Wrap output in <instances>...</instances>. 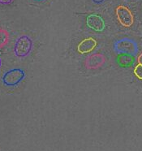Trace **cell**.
<instances>
[{
  "instance_id": "obj_14",
  "label": "cell",
  "mask_w": 142,
  "mask_h": 151,
  "mask_svg": "<svg viewBox=\"0 0 142 151\" xmlns=\"http://www.w3.org/2000/svg\"><path fill=\"white\" fill-rule=\"evenodd\" d=\"M2 63H3V62H2V59H1V58H0V68L2 67Z\"/></svg>"
},
{
  "instance_id": "obj_10",
  "label": "cell",
  "mask_w": 142,
  "mask_h": 151,
  "mask_svg": "<svg viewBox=\"0 0 142 151\" xmlns=\"http://www.w3.org/2000/svg\"><path fill=\"white\" fill-rule=\"evenodd\" d=\"M133 72L135 76L139 80H142V65L141 64H137L135 68L133 70Z\"/></svg>"
},
{
  "instance_id": "obj_6",
  "label": "cell",
  "mask_w": 142,
  "mask_h": 151,
  "mask_svg": "<svg viewBox=\"0 0 142 151\" xmlns=\"http://www.w3.org/2000/svg\"><path fill=\"white\" fill-rule=\"evenodd\" d=\"M105 62V56L101 54H93L86 58L85 64L88 69H98L104 65Z\"/></svg>"
},
{
  "instance_id": "obj_13",
  "label": "cell",
  "mask_w": 142,
  "mask_h": 151,
  "mask_svg": "<svg viewBox=\"0 0 142 151\" xmlns=\"http://www.w3.org/2000/svg\"><path fill=\"white\" fill-rule=\"evenodd\" d=\"M92 1L94 3V4H102V3H103L105 0H92Z\"/></svg>"
},
{
  "instance_id": "obj_7",
  "label": "cell",
  "mask_w": 142,
  "mask_h": 151,
  "mask_svg": "<svg viewBox=\"0 0 142 151\" xmlns=\"http://www.w3.org/2000/svg\"><path fill=\"white\" fill-rule=\"evenodd\" d=\"M98 45L96 39L93 37H88L85 39L82 40L77 46V51L80 54H87V53L92 52L95 49Z\"/></svg>"
},
{
  "instance_id": "obj_9",
  "label": "cell",
  "mask_w": 142,
  "mask_h": 151,
  "mask_svg": "<svg viewBox=\"0 0 142 151\" xmlns=\"http://www.w3.org/2000/svg\"><path fill=\"white\" fill-rule=\"evenodd\" d=\"M9 42V33L7 30L0 29V50L7 45Z\"/></svg>"
},
{
  "instance_id": "obj_1",
  "label": "cell",
  "mask_w": 142,
  "mask_h": 151,
  "mask_svg": "<svg viewBox=\"0 0 142 151\" xmlns=\"http://www.w3.org/2000/svg\"><path fill=\"white\" fill-rule=\"evenodd\" d=\"M114 50L118 54H125L135 56L138 53V45L135 40L123 37L114 43Z\"/></svg>"
},
{
  "instance_id": "obj_2",
  "label": "cell",
  "mask_w": 142,
  "mask_h": 151,
  "mask_svg": "<svg viewBox=\"0 0 142 151\" xmlns=\"http://www.w3.org/2000/svg\"><path fill=\"white\" fill-rule=\"evenodd\" d=\"M26 77V73L22 68H12L8 70L2 76V82L5 86L14 87L22 82Z\"/></svg>"
},
{
  "instance_id": "obj_12",
  "label": "cell",
  "mask_w": 142,
  "mask_h": 151,
  "mask_svg": "<svg viewBox=\"0 0 142 151\" xmlns=\"http://www.w3.org/2000/svg\"><path fill=\"white\" fill-rule=\"evenodd\" d=\"M137 61H138L139 64H141L142 65V53L139 55L138 59H137Z\"/></svg>"
},
{
  "instance_id": "obj_3",
  "label": "cell",
  "mask_w": 142,
  "mask_h": 151,
  "mask_svg": "<svg viewBox=\"0 0 142 151\" xmlns=\"http://www.w3.org/2000/svg\"><path fill=\"white\" fill-rule=\"evenodd\" d=\"M33 40L27 35L19 37L14 46V53L18 58H25L33 50Z\"/></svg>"
},
{
  "instance_id": "obj_11",
  "label": "cell",
  "mask_w": 142,
  "mask_h": 151,
  "mask_svg": "<svg viewBox=\"0 0 142 151\" xmlns=\"http://www.w3.org/2000/svg\"><path fill=\"white\" fill-rule=\"evenodd\" d=\"M12 2H13V0H0V4L8 5V4H11Z\"/></svg>"
},
{
  "instance_id": "obj_8",
  "label": "cell",
  "mask_w": 142,
  "mask_h": 151,
  "mask_svg": "<svg viewBox=\"0 0 142 151\" xmlns=\"http://www.w3.org/2000/svg\"><path fill=\"white\" fill-rule=\"evenodd\" d=\"M136 59L134 55H125V54H119L117 58V62L121 68H132L135 63Z\"/></svg>"
},
{
  "instance_id": "obj_15",
  "label": "cell",
  "mask_w": 142,
  "mask_h": 151,
  "mask_svg": "<svg viewBox=\"0 0 142 151\" xmlns=\"http://www.w3.org/2000/svg\"><path fill=\"white\" fill-rule=\"evenodd\" d=\"M35 1H38V2H40V1H45V0H35Z\"/></svg>"
},
{
  "instance_id": "obj_5",
  "label": "cell",
  "mask_w": 142,
  "mask_h": 151,
  "mask_svg": "<svg viewBox=\"0 0 142 151\" xmlns=\"http://www.w3.org/2000/svg\"><path fill=\"white\" fill-rule=\"evenodd\" d=\"M86 24L89 29L96 32H103L106 29V23L103 18L98 14H90L86 18Z\"/></svg>"
},
{
  "instance_id": "obj_4",
  "label": "cell",
  "mask_w": 142,
  "mask_h": 151,
  "mask_svg": "<svg viewBox=\"0 0 142 151\" xmlns=\"http://www.w3.org/2000/svg\"><path fill=\"white\" fill-rule=\"evenodd\" d=\"M115 14L119 22L126 28L131 27L134 23L133 14L128 7L119 5L116 7Z\"/></svg>"
}]
</instances>
